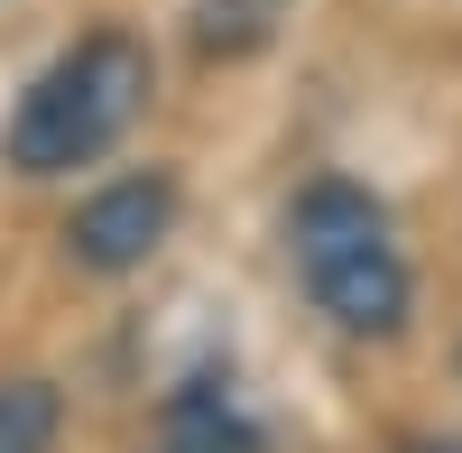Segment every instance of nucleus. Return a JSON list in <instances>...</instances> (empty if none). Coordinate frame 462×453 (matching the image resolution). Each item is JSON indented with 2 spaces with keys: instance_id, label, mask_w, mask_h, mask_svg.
<instances>
[{
  "instance_id": "f257e3e1",
  "label": "nucleus",
  "mask_w": 462,
  "mask_h": 453,
  "mask_svg": "<svg viewBox=\"0 0 462 453\" xmlns=\"http://www.w3.org/2000/svg\"><path fill=\"white\" fill-rule=\"evenodd\" d=\"M148 84H158V65L130 28H93L74 37V47L37 74L10 111V139H0V158L19 176H74L111 158V148L130 139V121L148 111Z\"/></svg>"
},
{
  "instance_id": "423d86ee",
  "label": "nucleus",
  "mask_w": 462,
  "mask_h": 453,
  "mask_svg": "<svg viewBox=\"0 0 462 453\" xmlns=\"http://www.w3.org/2000/svg\"><path fill=\"white\" fill-rule=\"evenodd\" d=\"M268 28H278V0H204L195 10L204 56H250V47H268Z\"/></svg>"
},
{
  "instance_id": "f03ea898",
  "label": "nucleus",
  "mask_w": 462,
  "mask_h": 453,
  "mask_svg": "<svg viewBox=\"0 0 462 453\" xmlns=\"http://www.w3.org/2000/svg\"><path fill=\"white\" fill-rule=\"evenodd\" d=\"M287 250H296L305 296H315L342 333L389 343V333L407 324L416 278H407V259H398V241H389V213H379L361 185H342V176L305 185L296 213H287Z\"/></svg>"
},
{
  "instance_id": "39448f33",
  "label": "nucleus",
  "mask_w": 462,
  "mask_h": 453,
  "mask_svg": "<svg viewBox=\"0 0 462 453\" xmlns=\"http://www.w3.org/2000/svg\"><path fill=\"white\" fill-rule=\"evenodd\" d=\"M65 398L47 380H0V453H56Z\"/></svg>"
},
{
  "instance_id": "6e6552de",
  "label": "nucleus",
  "mask_w": 462,
  "mask_h": 453,
  "mask_svg": "<svg viewBox=\"0 0 462 453\" xmlns=\"http://www.w3.org/2000/svg\"><path fill=\"white\" fill-rule=\"evenodd\" d=\"M167 453H185V444H167Z\"/></svg>"
},
{
  "instance_id": "20e7f679",
  "label": "nucleus",
  "mask_w": 462,
  "mask_h": 453,
  "mask_svg": "<svg viewBox=\"0 0 462 453\" xmlns=\"http://www.w3.org/2000/svg\"><path fill=\"white\" fill-rule=\"evenodd\" d=\"M176 444L185 453H250V417H241V398H231V380H185L176 398Z\"/></svg>"
},
{
  "instance_id": "0eeeda50",
  "label": "nucleus",
  "mask_w": 462,
  "mask_h": 453,
  "mask_svg": "<svg viewBox=\"0 0 462 453\" xmlns=\"http://www.w3.org/2000/svg\"><path fill=\"white\" fill-rule=\"evenodd\" d=\"M426 453H462V444H426Z\"/></svg>"
},
{
  "instance_id": "7ed1b4c3",
  "label": "nucleus",
  "mask_w": 462,
  "mask_h": 453,
  "mask_svg": "<svg viewBox=\"0 0 462 453\" xmlns=\"http://www.w3.org/2000/svg\"><path fill=\"white\" fill-rule=\"evenodd\" d=\"M176 232V176H121V185H102V195L74 204L65 222V259L74 269H93V278H130L158 259V241Z\"/></svg>"
}]
</instances>
